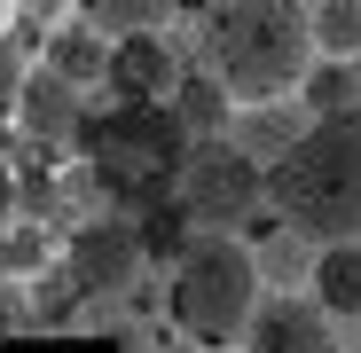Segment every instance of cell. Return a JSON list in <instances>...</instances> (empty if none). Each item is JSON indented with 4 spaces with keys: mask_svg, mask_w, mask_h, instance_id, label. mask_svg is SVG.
Returning <instances> with one entry per match:
<instances>
[{
    "mask_svg": "<svg viewBox=\"0 0 361 353\" xmlns=\"http://www.w3.org/2000/svg\"><path fill=\"white\" fill-rule=\"evenodd\" d=\"M110 87L126 94V102H173L180 71H173V55L157 32H134V39H118L110 47Z\"/></svg>",
    "mask_w": 361,
    "mask_h": 353,
    "instance_id": "8992f818",
    "label": "cell"
},
{
    "mask_svg": "<svg viewBox=\"0 0 361 353\" xmlns=\"http://www.w3.org/2000/svg\"><path fill=\"white\" fill-rule=\"evenodd\" d=\"M259 299H267V283H259L252 244H244V235H212V228H204L197 244L180 252L173 283H165V322H173V337H189V345H204V353H228V345H244Z\"/></svg>",
    "mask_w": 361,
    "mask_h": 353,
    "instance_id": "3957f363",
    "label": "cell"
},
{
    "mask_svg": "<svg viewBox=\"0 0 361 353\" xmlns=\"http://www.w3.org/2000/svg\"><path fill=\"white\" fill-rule=\"evenodd\" d=\"M134 228H118V220H94L79 244H71V275H79V290H118L134 275Z\"/></svg>",
    "mask_w": 361,
    "mask_h": 353,
    "instance_id": "ba28073f",
    "label": "cell"
},
{
    "mask_svg": "<svg viewBox=\"0 0 361 353\" xmlns=\"http://www.w3.org/2000/svg\"><path fill=\"white\" fill-rule=\"evenodd\" d=\"M252 259H259V283H267V290H307V275H314V252H307V235H298V228L259 235Z\"/></svg>",
    "mask_w": 361,
    "mask_h": 353,
    "instance_id": "4fadbf2b",
    "label": "cell"
},
{
    "mask_svg": "<svg viewBox=\"0 0 361 353\" xmlns=\"http://www.w3.org/2000/svg\"><path fill=\"white\" fill-rule=\"evenodd\" d=\"M307 299L345 330L361 314V244H314V275H307Z\"/></svg>",
    "mask_w": 361,
    "mask_h": 353,
    "instance_id": "9c48e42d",
    "label": "cell"
},
{
    "mask_svg": "<svg viewBox=\"0 0 361 353\" xmlns=\"http://www.w3.org/2000/svg\"><path fill=\"white\" fill-rule=\"evenodd\" d=\"M173 353H204V345H189V337H180V345H173Z\"/></svg>",
    "mask_w": 361,
    "mask_h": 353,
    "instance_id": "9a60e30c",
    "label": "cell"
},
{
    "mask_svg": "<svg viewBox=\"0 0 361 353\" xmlns=\"http://www.w3.org/2000/svg\"><path fill=\"white\" fill-rule=\"evenodd\" d=\"M244 353H345V345H338V322L307 290H267L244 330Z\"/></svg>",
    "mask_w": 361,
    "mask_h": 353,
    "instance_id": "5b68a950",
    "label": "cell"
},
{
    "mask_svg": "<svg viewBox=\"0 0 361 353\" xmlns=\"http://www.w3.org/2000/svg\"><path fill=\"white\" fill-rule=\"evenodd\" d=\"M267 197L307 244H361V110L307 118V134L267 165Z\"/></svg>",
    "mask_w": 361,
    "mask_h": 353,
    "instance_id": "7a4b0ae2",
    "label": "cell"
},
{
    "mask_svg": "<svg viewBox=\"0 0 361 353\" xmlns=\"http://www.w3.org/2000/svg\"><path fill=\"white\" fill-rule=\"evenodd\" d=\"M110 47H118L110 32H94L87 16H71V24H55V32H47L39 55H47V71L63 79V87H94V79H110Z\"/></svg>",
    "mask_w": 361,
    "mask_h": 353,
    "instance_id": "52a82bcc",
    "label": "cell"
},
{
    "mask_svg": "<svg viewBox=\"0 0 361 353\" xmlns=\"http://www.w3.org/2000/svg\"><path fill=\"white\" fill-rule=\"evenodd\" d=\"M173 118H180L189 134H212V126H228V118H235V102H228V87L197 63V71H180V87H173Z\"/></svg>",
    "mask_w": 361,
    "mask_h": 353,
    "instance_id": "7c38bea8",
    "label": "cell"
},
{
    "mask_svg": "<svg viewBox=\"0 0 361 353\" xmlns=\"http://www.w3.org/2000/svg\"><path fill=\"white\" fill-rule=\"evenodd\" d=\"M307 24L322 63H361V0H307Z\"/></svg>",
    "mask_w": 361,
    "mask_h": 353,
    "instance_id": "8fae6325",
    "label": "cell"
},
{
    "mask_svg": "<svg viewBox=\"0 0 361 353\" xmlns=\"http://www.w3.org/2000/svg\"><path fill=\"white\" fill-rule=\"evenodd\" d=\"M298 134H307L298 102H259V110H235V149H244L252 165H275Z\"/></svg>",
    "mask_w": 361,
    "mask_h": 353,
    "instance_id": "30bf717a",
    "label": "cell"
},
{
    "mask_svg": "<svg viewBox=\"0 0 361 353\" xmlns=\"http://www.w3.org/2000/svg\"><path fill=\"white\" fill-rule=\"evenodd\" d=\"M180 8V0H79V16L110 39H134V32H165V16Z\"/></svg>",
    "mask_w": 361,
    "mask_h": 353,
    "instance_id": "5bb4252c",
    "label": "cell"
},
{
    "mask_svg": "<svg viewBox=\"0 0 361 353\" xmlns=\"http://www.w3.org/2000/svg\"><path fill=\"white\" fill-rule=\"evenodd\" d=\"M267 189V173L244 157V149H204L189 165V212L212 228V235H235V220H244Z\"/></svg>",
    "mask_w": 361,
    "mask_h": 353,
    "instance_id": "277c9868",
    "label": "cell"
},
{
    "mask_svg": "<svg viewBox=\"0 0 361 353\" xmlns=\"http://www.w3.org/2000/svg\"><path fill=\"white\" fill-rule=\"evenodd\" d=\"M197 63L228 87L235 110L298 102L307 71L322 63V55H314V24H307V0H220V8L204 16Z\"/></svg>",
    "mask_w": 361,
    "mask_h": 353,
    "instance_id": "6da1fadb",
    "label": "cell"
}]
</instances>
